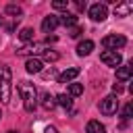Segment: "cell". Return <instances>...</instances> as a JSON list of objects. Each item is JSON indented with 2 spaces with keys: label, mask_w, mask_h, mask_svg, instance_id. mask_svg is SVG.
<instances>
[{
  "label": "cell",
  "mask_w": 133,
  "mask_h": 133,
  "mask_svg": "<svg viewBox=\"0 0 133 133\" xmlns=\"http://www.w3.org/2000/svg\"><path fill=\"white\" fill-rule=\"evenodd\" d=\"M17 89H19V94H21V100H23L25 110H27V112H33L35 106H37V89H35V85L29 83V81H21V83L17 85Z\"/></svg>",
  "instance_id": "1"
},
{
  "label": "cell",
  "mask_w": 133,
  "mask_h": 133,
  "mask_svg": "<svg viewBox=\"0 0 133 133\" xmlns=\"http://www.w3.org/2000/svg\"><path fill=\"white\" fill-rule=\"evenodd\" d=\"M125 44H127V37H125V35H118V33H110V35H106V37L102 39V46H104L106 50H112V52L125 48Z\"/></svg>",
  "instance_id": "3"
},
{
  "label": "cell",
  "mask_w": 133,
  "mask_h": 133,
  "mask_svg": "<svg viewBox=\"0 0 133 133\" xmlns=\"http://www.w3.org/2000/svg\"><path fill=\"white\" fill-rule=\"evenodd\" d=\"M6 15L15 17V19H21L23 10H21V6H17V4H8V6H6Z\"/></svg>",
  "instance_id": "17"
},
{
  "label": "cell",
  "mask_w": 133,
  "mask_h": 133,
  "mask_svg": "<svg viewBox=\"0 0 133 133\" xmlns=\"http://www.w3.org/2000/svg\"><path fill=\"white\" fill-rule=\"evenodd\" d=\"M131 112H133V104L129 102V104L123 108V118H125V121H129V118H131Z\"/></svg>",
  "instance_id": "22"
},
{
  "label": "cell",
  "mask_w": 133,
  "mask_h": 133,
  "mask_svg": "<svg viewBox=\"0 0 133 133\" xmlns=\"http://www.w3.org/2000/svg\"><path fill=\"white\" fill-rule=\"evenodd\" d=\"M131 10H133V2H131V0L118 2V4L114 6V15H116V17H127Z\"/></svg>",
  "instance_id": "9"
},
{
  "label": "cell",
  "mask_w": 133,
  "mask_h": 133,
  "mask_svg": "<svg viewBox=\"0 0 133 133\" xmlns=\"http://www.w3.org/2000/svg\"><path fill=\"white\" fill-rule=\"evenodd\" d=\"M58 19H60V25H64V27H69V29H71V27H75V25H77V21H79V17H77V15H73V12H64V15H62V17H58Z\"/></svg>",
  "instance_id": "13"
},
{
  "label": "cell",
  "mask_w": 133,
  "mask_h": 133,
  "mask_svg": "<svg viewBox=\"0 0 133 133\" xmlns=\"http://www.w3.org/2000/svg\"><path fill=\"white\" fill-rule=\"evenodd\" d=\"M46 133H56V129L54 127H46Z\"/></svg>",
  "instance_id": "25"
},
{
  "label": "cell",
  "mask_w": 133,
  "mask_h": 133,
  "mask_svg": "<svg viewBox=\"0 0 133 133\" xmlns=\"http://www.w3.org/2000/svg\"><path fill=\"white\" fill-rule=\"evenodd\" d=\"M83 94V85L81 83H71L69 85V98H77Z\"/></svg>",
  "instance_id": "16"
},
{
  "label": "cell",
  "mask_w": 133,
  "mask_h": 133,
  "mask_svg": "<svg viewBox=\"0 0 133 133\" xmlns=\"http://www.w3.org/2000/svg\"><path fill=\"white\" fill-rule=\"evenodd\" d=\"M42 58H44V60L54 62V60H58V54H56L54 50H44V52H42Z\"/></svg>",
  "instance_id": "20"
},
{
  "label": "cell",
  "mask_w": 133,
  "mask_h": 133,
  "mask_svg": "<svg viewBox=\"0 0 133 133\" xmlns=\"http://www.w3.org/2000/svg\"><path fill=\"white\" fill-rule=\"evenodd\" d=\"M89 17H91V21H96V23H102L106 17H108V6L106 4H91L89 6Z\"/></svg>",
  "instance_id": "5"
},
{
  "label": "cell",
  "mask_w": 133,
  "mask_h": 133,
  "mask_svg": "<svg viewBox=\"0 0 133 133\" xmlns=\"http://www.w3.org/2000/svg\"><path fill=\"white\" fill-rule=\"evenodd\" d=\"M94 42L91 39H83V42H79V46H77V54L79 56H87V54H91V50H94Z\"/></svg>",
  "instance_id": "12"
},
{
  "label": "cell",
  "mask_w": 133,
  "mask_h": 133,
  "mask_svg": "<svg viewBox=\"0 0 133 133\" xmlns=\"http://www.w3.org/2000/svg\"><path fill=\"white\" fill-rule=\"evenodd\" d=\"M42 69H44V62L39 58H27V62H25L27 73H42Z\"/></svg>",
  "instance_id": "10"
},
{
  "label": "cell",
  "mask_w": 133,
  "mask_h": 133,
  "mask_svg": "<svg viewBox=\"0 0 133 133\" xmlns=\"http://www.w3.org/2000/svg\"><path fill=\"white\" fill-rule=\"evenodd\" d=\"M58 25H60V19H58L56 15H48V17L42 21V29H44L46 33H52Z\"/></svg>",
  "instance_id": "7"
},
{
  "label": "cell",
  "mask_w": 133,
  "mask_h": 133,
  "mask_svg": "<svg viewBox=\"0 0 133 133\" xmlns=\"http://www.w3.org/2000/svg\"><path fill=\"white\" fill-rule=\"evenodd\" d=\"M112 91H114V94H121V91H123V85H121V83H114V85H112Z\"/></svg>",
  "instance_id": "24"
},
{
  "label": "cell",
  "mask_w": 133,
  "mask_h": 133,
  "mask_svg": "<svg viewBox=\"0 0 133 133\" xmlns=\"http://www.w3.org/2000/svg\"><path fill=\"white\" fill-rule=\"evenodd\" d=\"M0 118H2V112H0Z\"/></svg>",
  "instance_id": "28"
},
{
  "label": "cell",
  "mask_w": 133,
  "mask_h": 133,
  "mask_svg": "<svg viewBox=\"0 0 133 133\" xmlns=\"http://www.w3.org/2000/svg\"><path fill=\"white\" fill-rule=\"evenodd\" d=\"M54 100H56V104H60L62 108H71V104H73V100H71L66 94H60V96H56Z\"/></svg>",
  "instance_id": "18"
},
{
  "label": "cell",
  "mask_w": 133,
  "mask_h": 133,
  "mask_svg": "<svg viewBox=\"0 0 133 133\" xmlns=\"http://www.w3.org/2000/svg\"><path fill=\"white\" fill-rule=\"evenodd\" d=\"M131 73H133L131 64H118L116 66V79L118 81H129L131 79Z\"/></svg>",
  "instance_id": "11"
},
{
  "label": "cell",
  "mask_w": 133,
  "mask_h": 133,
  "mask_svg": "<svg viewBox=\"0 0 133 133\" xmlns=\"http://www.w3.org/2000/svg\"><path fill=\"white\" fill-rule=\"evenodd\" d=\"M100 60L106 64V66H118L121 64V54L118 52H112V50H104L102 54H100Z\"/></svg>",
  "instance_id": "6"
},
{
  "label": "cell",
  "mask_w": 133,
  "mask_h": 133,
  "mask_svg": "<svg viewBox=\"0 0 133 133\" xmlns=\"http://www.w3.org/2000/svg\"><path fill=\"white\" fill-rule=\"evenodd\" d=\"M116 110H118V98L114 94L106 96L104 100H100V112L104 116H112V114H116Z\"/></svg>",
  "instance_id": "4"
},
{
  "label": "cell",
  "mask_w": 133,
  "mask_h": 133,
  "mask_svg": "<svg viewBox=\"0 0 133 133\" xmlns=\"http://www.w3.org/2000/svg\"><path fill=\"white\" fill-rule=\"evenodd\" d=\"M0 25H2V17H0Z\"/></svg>",
  "instance_id": "26"
},
{
  "label": "cell",
  "mask_w": 133,
  "mask_h": 133,
  "mask_svg": "<svg viewBox=\"0 0 133 133\" xmlns=\"http://www.w3.org/2000/svg\"><path fill=\"white\" fill-rule=\"evenodd\" d=\"M85 133H106V127L100 121H89L85 127Z\"/></svg>",
  "instance_id": "14"
},
{
  "label": "cell",
  "mask_w": 133,
  "mask_h": 133,
  "mask_svg": "<svg viewBox=\"0 0 133 133\" xmlns=\"http://www.w3.org/2000/svg\"><path fill=\"white\" fill-rule=\"evenodd\" d=\"M81 31H83V29H81L79 25H75V27H71V29H69V35H71V37H79V35H81Z\"/></svg>",
  "instance_id": "23"
},
{
  "label": "cell",
  "mask_w": 133,
  "mask_h": 133,
  "mask_svg": "<svg viewBox=\"0 0 133 133\" xmlns=\"http://www.w3.org/2000/svg\"><path fill=\"white\" fill-rule=\"evenodd\" d=\"M10 81H12V73L6 64H0V102L8 104L10 100Z\"/></svg>",
  "instance_id": "2"
},
{
  "label": "cell",
  "mask_w": 133,
  "mask_h": 133,
  "mask_svg": "<svg viewBox=\"0 0 133 133\" xmlns=\"http://www.w3.org/2000/svg\"><path fill=\"white\" fill-rule=\"evenodd\" d=\"M19 37H21L23 42H31V39H33V29H31V27H25V29H21Z\"/></svg>",
  "instance_id": "19"
},
{
  "label": "cell",
  "mask_w": 133,
  "mask_h": 133,
  "mask_svg": "<svg viewBox=\"0 0 133 133\" xmlns=\"http://www.w3.org/2000/svg\"><path fill=\"white\" fill-rule=\"evenodd\" d=\"M79 73H81V71H79L77 66H71V69H66V71H62V73L58 75V83H71Z\"/></svg>",
  "instance_id": "8"
},
{
  "label": "cell",
  "mask_w": 133,
  "mask_h": 133,
  "mask_svg": "<svg viewBox=\"0 0 133 133\" xmlns=\"http://www.w3.org/2000/svg\"><path fill=\"white\" fill-rule=\"evenodd\" d=\"M8 133H17V131H8Z\"/></svg>",
  "instance_id": "27"
},
{
  "label": "cell",
  "mask_w": 133,
  "mask_h": 133,
  "mask_svg": "<svg viewBox=\"0 0 133 133\" xmlns=\"http://www.w3.org/2000/svg\"><path fill=\"white\" fill-rule=\"evenodd\" d=\"M52 6H54L56 10H66V6H69V0H54V2H52Z\"/></svg>",
  "instance_id": "21"
},
{
  "label": "cell",
  "mask_w": 133,
  "mask_h": 133,
  "mask_svg": "<svg viewBox=\"0 0 133 133\" xmlns=\"http://www.w3.org/2000/svg\"><path fill=\"white\" fill-rule=\"evenodd\" d=\"M42 106H44L46 110H52V108L56 106V100H54V96H50V94H44V96H42Z\"/></svg>",
  "instance_id": "15"
}]
</instances>
